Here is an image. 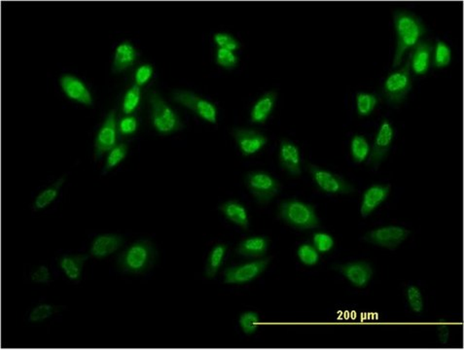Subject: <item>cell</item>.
I'll return each mask as SVG.
<instances>
[{"label":"cell","instance_id":"6da1fadb","mask_svg":"<svg viewBox=\"0 0 464 350\" xmlns=\"http://www.w3.org/2000/svg\"><path fill=\"white\" fill-rule=\"evenodd\" d=\"M394 25L396 34V47L392 68L395 70L401 65L406 52L414 48L427 33V28L420 17L413 12L403 9L394 12Z\"/></svg>","mask_w":464,"mask_h":350},{"label":"cell","instance_id":"7a4b0ae2","mask_svg":"<svg viewBox=\"0 0 464 350\" xmlns=\"http://www.w3.org/2000/svg\"><path fill=\"white\" fill-rule=\"evenodd\" d=\"M278 216L284 223L298 230H311L321 226L316 207L295 198L279 203Z\"/></svg>","mask_w":464,"mask_h":350},{"label":"cell","instance_id":"3957f363","mask_svg":"<svg viewBox=\"0 0 464 350\" xmlns=\"http://www.w3.org/2000/svg\"><path fill=\"white\" fill-rule=\"evenodd\" d=\"M155 247L148 240H137L127 247L118 256V268L124 273L139 274L151 268L155 262Z\"/></svg>","mask_w":464,"mask_h":350},{"label":"cell","instance_id":"277c9868","mask_svg":"<svg viewBox=\"0 0 464 350\" xmlns=\"http://www.w3.org/2000/svg\"><path fill=\"white\" fill-rule=\"evenodd\" d=\"M149 103L151 106V123L159 134L169 136L184 129L179 114L158 92L151 91L149 93Z\"/></svg>","mask_w":464,"mask_h":350},{"label":"cell","instance_id":"5b68a950","mask_svg":"<svg viewBox=\"0 0 464 350\" xmlns=\"http://www.w3.org/2000/svg\"><path fill=\"white\" fill-rule=\"evenodd\" d=\"M413 88L411 61L409 58L400 70L390 73L383 83V96L390 105L396 107L404 103Z\"/></svg>","mask_w":464,"mask_h":350},{"label":"cell","instance_id":"8992f818","mask_svg":"<svg viewBox=\"0 0 464 350\" xmlns=\"http://www.w3.org/2000/svg\"><path fill=\"white\" fill-rule=\"evenodd\" d=\"M246 188L261 205H269L281 192V183L273 175L263 170L250 172L245 175Z\"/></svg>","mask_w":464,"mask_h":350},{"label":"cell","instance_id":"52a82bcc","mask_svg":"<svg viewBox=\"0 0 464 350\" xmlns=\"http://www.w3.org/2000/svg\"><path fill=\"white\" fill-rule=\"evenodd\" d=\"M306 167L319 191L340 195H350L354 193L355 187L341 175L334 174L330 170L311 163H307Z\"/></svg>","mask_w":464,"mask_h":350},{"label":"cell","instance_id":"ba28073f","mask_svg":"<svg viewBox=\"0 0 464 350\" xmlns=\"http://www.w3.org/2000/svg\"><path fill=\"white\" fill-rule=\"evenodd\" d=\"M172 99L174 103L188 108L205 122L216 124L219 110L215 104L208 99L187 90H174Z\"/></svg>","mask_w":464,"mask_h":350},{"label":"cell","instance_id":"9c48e42d","mask_svg":"<svg viewBox=\"0 0 464 350\" xmlns=\"http://www.w3.org/2000/svg\"><path fill=\"white\" fill-rule=\"evenodd\" d=\"M270 262H271V258L263 257L256 261L228 267L224 269V282L226 285H236L252 282L266 271Z\"/></svg>","mask_w":464,"mask_h":350},{"label":"cell","instance_id":"30bf717a","mask_svg":"<svg viewBox=\"0 0 464 350\" xmlns=\"http://www.w3.org/2000/svg\"><path fill=\"white\" fill-rule=\"evenodd\" d=\"M411 231L399 226H385L369 231L363 236V240L370 245H377L387 249L394 250L406 240Z\"/></svg>","mask_w":464,"mask_h":350},{"label":"cell","instance_id":"8fae6325","mask_svg":"<svg viewBox=\"0 0 464 350\" xmlns=\"http://www.w3.org/2000/svg\"><path fill=\"white\" fill-rule=\"evenodd\" d=\"M394 134L395 132L392 123L385 118L379 127L375 141H374L373 148L371 149L370 156L368 158V164L374 169H378L383 161L387 159L392 143H394Z\"/></svg>","mask_w":464,"mask_h":350},{"label":"cell","instance_id":"7c38bea8","mask_svg":"<svg viewBox=\"0 0 464 350\" xmlns=\"http://www.w3.org/2000/svg\"><path fill=\"white\" fill-rule=\"evenodd\" d=\"M334 271L345 276L357 288H364L370 282L374 276L373 266L366 261H354L345 264H336L332 267Z\"/></svg>","mask_w":464,"mask_h":350},{"label":"cell","instance_id":"4fadbf2b","mask_svg":"<svg viewBox=\"0 0 464 350\" xmlns=\"http://www.w3.org/2000/svg\"><path fill=\"white\" fill-rule=\"evenodd\" d=\"M241 153L245 157L254 155L267 145L268 138L261 132L246 127H234L232 131Z\"/></svg>","mask_w":464,"mask_h":350},{"label":"cell","instance_id":"5bb4252c","mask_svg":"<svg viewBox=\"0 0 464 350\" xmlns=\"http://www.w3.org/2000/svg\"><path fill=\"white\" fill-rule=\"evenodd\" d=\"M117 143V125L115 110H111L97 134L94 141V158L99 160L104 154L113 149Z\"/></svg>","mask_w":464,"mask_h":350},{"label":"cell","instance_id":"9a60e30c","mask_svg":"<svg viewBox=\"0 0 464 350\" xmlns=\"http://www.w3.org/2000/svg\"><path fill=\"white\" fill-rule=\"evenodd\" d=\"M279 162L281 169L290 176L299 177L302 174V158L300 149L292 141L283 139L279 144Z\"/></svg>","mask_w":464,"mask_h":350},{"label":"cell","instance_id":"2e32d148","mask_svg":"<svg viewBox=\"0 0 464 350\" xmlns=\"http://www.w3.org/2000/svg\"><path fill=\"white\" fill-rule=\"evenodd\" d=\"M414 48L409 55L412 72L418 76H423L430 72L434 45L430 40H421Z\"/></svg>","mask_w":464,"mask_h":350},{"label":"cell","instance_id":"e0dca14e","mask_svg":"<svg viewBox=\"0 0 464 350\" xmlns=\"http://www.w3.org/2000/svg\"><path fill=\"white\" fill-rule=\"evenodd\" d=\"M60 85L68 99L86 106L93 105V98L86 85L71 74H65L60 78Z\"/></svg>","mask_w":464,"mask_h":350},{"label":"cell","instance_id":"ac0fdd59","mask_svg":"<svg viewBox=\"0 0 464 350\" xmlns=\"http://www.w3.org/2000/svg\"><path fill=\"white\" fill-rule=\"evenodd\" d=\"M392 187L387 184H374L363 193L361 214L363 218L373 214L388 198Z\"/></svg>","mask_w":464,"mask_h":350},{"label":"cell","instance_id":"d6986e66","mask_svg":"<svg viewBox=\"0 0 464 350\" xmlns=\"http://www.w3.org/2000/svg\"><path fill=\"white\" fill-rule=\"evenodd\" d=\"M125 238L114 234H103L92 241L90 254L97 259H103L120 249L124 245Z\"/></svg>","mask_w":464,"mask_h":350},{"label":"cell","instance_id":"ffe728a7","mask_svg":"<svg viewBox=\"0 0 464 350\" xmlns=\"http://www.w3.org/2000/svg\"><path fill=\"white\" fill-rule=\"evenodd\" d=\"M276 99H278L276 91L267 92L259 96L250 111V122L253 124H265L273 112Z\"/></svg>","mask_w":464,"mask_h":350},{"label":"cell","instance_id":"44dd1931","mask_svg":"<svg viewBox=\"0 0 464 350\" xmlns=\"http://www.w3.org/2000/svg\"><path fill=\"white\" fill-rule=\"evenodd\" d=\"M269 247L270 240L267 236H250L239 243L236 252L243 257L263 258L266 256Z\"/></svg>","mask_w":464,"mask_h":350},{"label":"cell","instance_id":"7402d4cb","mask_svg":"<svg viewBox=\"0 0 464 350\" xmlns=\"http://www.w3.org/2000/svg\"><path fill=\"white\" fill-rule=\"evenodd\" d=\"M219 209L232 223L241 227L245 231L250 228L248 209L239 200H232L222 203L219 205Z\"/></svg>","mask_w":464,"mask_h":350},{"label":"cell","instance_id":"603a6c76","mask_svg":"<svg viewBox=\"0 0 464 350\" xmlns=\"http://www.w3.org/2000/svg\"><path fill=\"white\" fill-rule=\"evenodd\" d=\"M88 259V254L65 255L59 260V266L66 278L73 282H78L82 278L83 268Z\"/></svg>","mask_w":464,"mask_h":350},{"label":"cell","instance_id":"cb8c5ba5","mask_svg":"<svg viewBox=\"0 0 464 350\" xmlns=\"http://www.w3.org/2000/svg\"><path fill=\"white\" fill-rule=\"evenodd\" d=\"M137 51L130 41H123L115 50L112 72L119 73L131 68L137 61Z\"/></svg>","mask_w":464,"mask_h":350},{"label":"cell","instance_id":"d4e9b609","mask_svg":"<svg viewBox=\"0 0 464 350\" xmlns=\"http://www.w3.org/2000/svg\"><path fill=\"white\" fill-rule=\"evenodd\" d=\"M228 247L223 243L215 245L208 254L207 264H205V276L208 279L214 278L219 274V269L223 265L225 255Z\"/></svg>","mask_w":464,"mask_h":350},{"label":"cell","instance_id":"484cf974","mask_svg":"<svg viewBox=\"0 0 464 350\" xmlns=\"http://www.w3.org/2000/svg\"><path fill=\"white\" fill-rule=\"evenodd\" d=\"M65 178L66 176L61 177L53 185L48 187V188L45 189L41 193L39 194V196L35 198L34 203H33V207H34L35 210H41L48 207L58 198L61 188L63 187V183H65Z\"/></svg>","mask_w":464,"mask_h":350},{"label":"cell","instance_id":"4316f807","mask_svg":"<svg viewBox=\"0 0 464 350\" xmlns=\"http://www.w3.org/2000/svg\"><path fill=\"white\" fill-rule=\"evenodd\" d=\"M371 147L366 137L361 134H355L350 141V154L352 160L356 164L365 162L370 156Z\"/></svg>","mask_w":464,"mask_h":350},{"label":"cell","instance_id":"83f0119b","mask_svg":"<svg viewBox=\"0 0 464 350\" xmlns=\"http://www.w3.org/2000/svg\"><path fill=\"white\" fill-rule=\"evenodd\" d=\"M377 94L359 92L356 94V112L361 117L370 116L380 103Z\"/></svg>","mask_w":464,"mask_h":350},{"label":"cell","instance_id":"f1b7e54d","mask_svg":"<svg viewBox=\"0 0 464 350\" xmlns=\"http://www.w3.org/2000/svg\"><path fill=\"white\" fill-rule=\"evenodd\" d=\"M433 51V68L440 70L450 65L452 61V49L446 42L438 39Z\"/></svg>","mask_w":464,"mask_h":350},{"label":"cell","instance_id":"f546056e","mask_svg":"<svg viewBox=\"0 0 464 350\" xmlns=\"http://www.w3.org/2000/svg\"><path fill=\"white\" fill-rule=\"evenodd\" d=\"M128 152H129V147H128L127 144L124 143L118 144L114 148L111 149L108 159H106L105 165H104L103 174L110 172L111 169L117 167L121 162H123L127 157Z\"/></svg>","mask_w":464,"mask_h":350},{"label":"cell","instance_id":"4dcf8cb0","mask_svg":"<svg viewBox=\"0 0 464 350\" xmlns=\"http://www.w3.org/2000/svg\"><path fill=\"white\" fill-rule=\"evenodd\" d=\"M141 88L134 85L125 94L123 99L122 110L125 114H132L141 103Z\"/></svg>","mask_w":464,"mask_h":350},{"label":"cell","instance_id":"1f68e13d","mask_svg":"<svg viewBox=\"0 0 464 350\" xmlns=\"http://www.w3.org/2000/svg\"><path fill=\"white\" fill-rule=\"evenodd\" d=\"M241 330L245 335H253L256 333L260 326V316L257 312L246 311L241 314L239 319Z\"/></svg>","mask_w":464,"mask_h":350},{"label":"cell","instance_id":"d6a6232c","mask_svg":"<svg viewBox=\"0 0 464 350\" xmlns=\"http://www.w3.org/2000/svg\"><path fill=\"white\" fill-rule=\"evenodd\" d=\"M215 63L225 70H234L240 63V58L235 52L229 50L217 49L215 53Z\"/></svg>","mask_w":464,"mask_h":350},{"label":"cell","instance_id":"836d02e7","mask_svg":"<svg viewBox=\"0 0 464 350\" xmlns=\"http://www.w3.org/2000/svg\"><path fill=\"white\" fill-rule=\"evenodd\" d=\"M297 256L305 266H316L319 262V252L311 243L300 245L297 250Z\"/></svg>","mask_w":464,"mask_h":350},{"label":"cell","instance_id":"e575fe53","mask_svg":"<svg viewBox=\"0 0 464 350\" xmlns=\"http://www.w3.org/2000/svg\"><path fill=\"white\" fill-rule=\"evenodd\" d=\"M213 41L219 49L229 50L236 52L241 49V42L234 35L226 32L215 33L213 35Z\"/></svg>","mask_w":464,"mask_h":350},{"label":"cell","instance_id":"d590c367","mask_svg":"<svg viewBox=\"0 0 464 350\" xmlns=\"http://www.w3.org/2000/svg\"><path fill=\"white\" fill-rule=\"evenodd\" d=\"M312 245L321 254L330 252L335 247V240L332 236L324 231H317L312 236Z\"/></svg>","mask_w":464,"mask_h":350},{"label":"cell","instance_id":"8d00e7d4","mask_svg":"<svg viewBox=\"0 0 464 350\" xmlns=\"http://www.w3.org/2000/svg\"><path fill=\"white\" fill-rule=\"evenodd\" d=\"M56 307L49 304L39 305L32 309L28 320L32 323H41L55 314Z\"/></svg>","mask_w":464,"mask_h":350},{"label":"cell","instance_id":"74e56055","mask_svg":"<svg viewBox=\"0 0 464 350\" xmlns=\"http://www.w3.org/2000/svg\"><path fill=\"white\" fill-rule=\"evenodd\" d=\"M406 298L412 311L421 313L423 311V299L420 288L415 285L408 286L406 289Z\"/></svg>","mask_w":464,"mask_h":350},{"label":"cell","instance_id":"f35d334b","mask_svg":"<svg viewBox=\"0 0 464 350\" xmlns=\"http://www.w3.org/2000/svg\"><path fill=\"white\" fill-rule=\"evenodd\" d=\"M52 276L46 266H39L35 268L30 274V279L37 285H48L51 281Z\"/></svg>","mask_w":464,"mask_h":350},{"label":"cell","instance_id":"ab89813d","mask_svg":"<svg viewBox=\"0 0 464 350\" xmlns=\"http://www.w3.org/2000/svg\"><path fill=\"white\" fill-rule=\"evenodd\" d=\"M154 68L153 66L146 63L139 66L137 70L136 75H134V80H136V85L137 86H143L149 81L153 76Z\"/></svg>","mask_w":464,"mask_h":350},{"label":"cell","instance_id":"60d3db41","mask_svg":"<svg viewBox=\"0 0 464 350\" xmlns=\"http://www.w3.org/2000/svg\"><path fill=\"white\" fill-rule=\"evenodd\" d=\"M137 120L134 116H127V117L123 118L119 123V132L123 136H131L137 132Z\"/></svg>","mask_w":464,"mask_h":350},{"label":"cell","instance_id":"b9f144b4","mask_svg":"<svg viewBox=\"0 0 464 350\" xmlns=\"http://www.w3.org/2000/svg\"><path fill=\"white\" fill-rule=\"evenodd\" d=\"M438 337L442 344H448L450 339V326L448 324H439L437 326Z\"/></svg>","mask_w":464,"mask_h":350}]
</instances>
